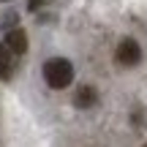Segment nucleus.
Segmentation results:
<instances>
[{
    "label": "nucleus",
    "instance_id": "obj_1",
    "mask_svg": "<svg viewBox=\"0 0 147 147\" xmlns=\"http://www.w3.org/2000/svg\"><path fill=\"white\" fill-rule=\"evenodd\" d=\"M44 79H47L49 87L63 90L74 82V65L65 57H52V60L44 63Z\"/></svg>",
    "mask_w": 147,
    "mask_h": 147
},
{
    "label": "nucleus",
    "instance_id": "obj_2",
    "mask_svg": "<svg viewBox=\"0 0 147 147\" xmlns=\"http://www.w3.org/2000/svg\"><path fill=\"white\" fill-rule=\"evenodd\" d=\"M115 57H117L120 65H139L142 63V47H139L134 38H123V41L117 44Z\"/></svg>",
    "mask_w": 147,
    "mask_h": 147
},
{
    "label": "nucleus",
    "instance_id": "obj_7",
    "mask_svg": "<svg viewBox=\"0 0 147 147\" xmlns=\"http://www.w3.org/2000/svg\"><path fill=\"white\" fill-rule=\"evenodd\" d=\"M41 5H47V0H30L27 3V11H38Z\"/></svg>",
    "mask_w": 147,
    "mask_h": 147
},
{
    "label": "nucleus",
    "instance_id": "obj_6",
    "mask_svg": "<svg viewBox=\"0 0 147 147\" xmlns=\"http://www.w3.org/2000/svg\"><path fill=\"white\" fill-rule=\"evenodd\" d=\"M14 25H16V14L11 11V14H5V19H3V27H11V30H14Z\"/></svg>",
    "mask_w": 147,
    "mask_h": 147
},
{
    "label": "nucleus",
    "instance_id": "obj_3",
    "mask_svg": "<svg viewBox=\"0 0 147 147\" xmlns=\"http://www.w3.org/2000/svg\"><path fill=\"white\" fill-rule=\"evenodd\" d=\"M95 104H98V90L93 84H79L74 93V106L76 109H93Z\"/></svg>",
    "mask_w": 147,
    "mask_h": 147
},
{
    "label": "nucleus",
    "instance_id": "obj_5",
    "mask_svg": "<svg viewBox=\"0 0 147 147\" xmlns=\"http://www.w3.org/2000/svg\"><path fill=\"white\" fill-rule=\"evenodd\" d=\"M16 71V63H14V55L8 52L3 41H0V79H11Z\"/></svg>",
    "mask_w": 147,
    "mask_h": 147
},
{
    "label": "nucleus",
    "instance_id": "obj_8",
    "mask_svg": "<svg viewBox=\"0 0 147 147\" xmlns=\"http://www.w3.org/2000/svg\"><path fill=\"white\" fill-rule=\"evenodd\" d=\"M142 147H147V144H142Z\"/></svg>",
    "mask_w": 147,
    "mask_h": 147
},
{
    "label": "nucleus",
    "instance_id": "obj_4",
    "mask_svg": "<svg viewBox=\"0 0 147 147\" xmlns=\"http://www.w3.org/2000/svg\"><path fill=\"white\" fill-rule=\"evenodd\" d=\"M3 44L8 47L11 55H25V52H27V33L22 30V27H14V30L5 33Z\"/></svg>",
    "mask_w": 147,
    "mask_h": 147
}]
</instances>
